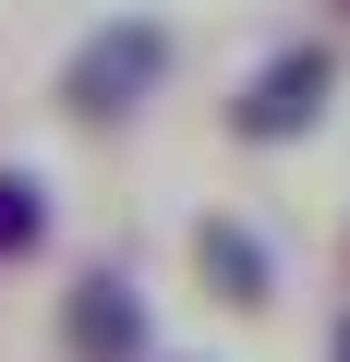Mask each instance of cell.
<instances>
[{
  "label": "cell",
  "mask_w": 350,
  "mask_h": 362,
  "mask_svg": "<svg viewBox=\"0 0 350 362\" xmlns=\"http://www.w3.org/2000/svg\"><path fill=\"white\" fill-rule=\"evenodd\" d=\"M194 266L218 278V302H242V314L266 302V242H254L242 218H194Z\"/></svg>",
  "instance_id": "cell-4"
},
{
  "label": "cell",
  "mask_w": 350,
  "mask_h": 362,
  "mask_svg": "<svg viewBox=\"0 0 350 362\" xmlns=\"http://www.w3.org/2000/svg\"><path fill=\"white\" fill-rule=\"evenodd\" d=\"M49 242V181H25V169H0V266H25Z\"/></svg>",
  "instance_id": "cell-5"
},
{
  "label": "cell",
  "mask_w": 350,
  "mask_h": 362,
  "mask_svg": "<svg viewBox=\"0 0 350 362\" xmlns=\"http://www.w3.org/2000/svg\"><path fill=\"white\" fill-rule=\"evenodd\" d=\"M326 85H338V61H326V49H278V61L230 97V133H242V145H290V133H314V121H326Z\"/></svg>",
  "instance_id": "cell-2"
},
{
  "label": "cell",
  "mask_w": 350,
  "mask_h": 362,
  "mask_svg": "<svg viewBox=\"0 0 350 362\" xmlns=\"http://www.w3.org/2000/svg\"><path fill=\"white\" fill-rule=\"evenodd\" d=\"M338 362H350V326H338Z\"/></svg>",
  "instance_id": "cell-6"
},
{
  "label": "cell",
  "mask_w": 350,
  "mask_h": 362,
  "mask_svg": "<svg viewBox=\"0 0 350 362\" xmlns=\"http://www.w3.org/2000/svg\"><path fill=\"white\" fill-rule=\"evenodd\" d=\"M338 13H350V0H338Z\"/></svg>",
  "instance_id": "cell-7"
},
{
  "label": "cell",
  "mask_w": 350,
  "mask_h": 362,
  "mask_svg": "<svg viewBox=\"0 0 350 362\" xmlns=\"http://www.w3.org/2000/svg\"><path fill=\"white\" fill-rule=\"evenodd\" d=\"M157 73H169V25L121 13V25H97V37L73 49V73H61V109H73V121H133Z\"/></svg>",
  "instance_id": "cell-1"
},
{
  "label": "cell",
  "mask_w": 350,
  "mask_h": 362,
  "mask_svg": "<svg viewBox=\"0 0 350 362\" xmlns=\"http://www.w3.org/2000/svg\"><path fill=\"white\" fill-rule=\"evenodd\" d=\"M61 350H73V362H145V290L109 278V266L73 278V290H61Z\"/></svg>",
  "instance_id": "cell-3"
}]
</instances>
